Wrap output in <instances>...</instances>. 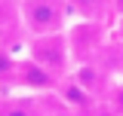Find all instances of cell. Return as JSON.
Here are the masks:
<instances>
[{"label": "cell", "mask_w": 123, "mask_h": 116, "mask_svg": "<svg viewBox=\"0 0 123 116\" xmlns=\"http://www.w3.org/2000/svg\"><path fill=\"white\" fill-rule=\"evenodd\" d=\"M15 89H22V92H37V95H55L62 86L59 76H52V73L40 67L34 58H18V70H15Z\"/></svg>", "instance_id": "cell-3"}, {"label": "cell", "mask_w": 123, "mask_h": 116, "mask_svg": "<svg viewBox=\"0 0 123 116\" xmlns=\"http://www.w3.org/2000/svg\"><path fill=\"white\" fill-rule=\"evenodd\" d=\"M18 6H22V25L28 37L62 34L68 28V15H71L68 0H18Z\"/></svg>", "instance_id": "cell-2"}, {"label": "cell", "mask_w": 123, "mask_h": 116, "mask_svg": "<svg viewBox=\"0 0 123 116\" xmlns=\"http://www.w3.org/2000/svg\"><path fill=\"white\" fill-rule=\"evenodd\" d=\"M25 52L28 58H34L40 67L59 76V79H68L74 73V52H71V40L68 34H40V37H28L25 43Z\"/></svg>", "instance_id": "cell-1"}, {"label": "cell", "mask_w": 123, "mask_h": 116, "mask_svg": "<svg viewBox=\"0 0 123 116\" xmlns=\"http://www.w3.org/2000/svg\"><path fill=\"white\" fill-rule=\"evenodd\" d=\"M28 31L22 25V6L15 0H0V46L3 49H15V46H25Z\"/></svg>", "instance_id": "cell-4"}, {"label": "cell", "mask_w": 123, "mask_h": 116, "mask_svg": "<svg viewBox=\"0 0 123 116\" xmlns=\"http://www.w3.org/2000/svg\"><path fill=\"white\" fill-rule=\"evenodd\" d=\"M0 116H49V110L34 95H3L0 98Z\"/></svg>", "instance_id": "cell-5"}, {"label": "cell", "mask_w": 123, "mask_h": 116, "mask_svg": "<svg viewBox=\"0 0 123 116\" xmlns=\"http://www.w3.org/2000/svg\"><path fill=\"white\" fill-rule=\"evenodd\" d=\"M111 107L123 116V83H117V86L111 89Z\"/></svg>", "instance_id": "cell-8"}, {"label": "cell", "mask_w": 123, "mask_h": 116, "mask_svg": "<svg viewBox=\"0 0 123 116\" xmlns=\"http://www.w3.org/2000/svg\"><path fill=\"white\" fill-rule=\"evenodd\" d=\"M120 76H123V64H120Z\"/></svg>", "instance_id": "cell-10"}, {"label": "cell", "mask_w": 123, "mask_h": 116, "mask_svg": "<svg viewBox=\"0 0 123 116\" xmlns=\"http://www.w3.org/2000/svg\"><path fill=\"white\" fill-rule=\"evenodd\" d=\"M15 70H18L15 52L0 46V86H12V83H15Z\"/></svg>", "instance_id": "cell-7"}, {"label": "cell", "mask_w": 123, "mask_h": 116, "mask_svg": "<svg viewBox=\"0 0 123 116\" xmlns=\"http://www.w3.org/2000/svg\"><path fill=\"white\" fill-rule=\"evenodd\" d=\"M117 40L123 43V15H117Z\"/></svg>", "instance_id": "cell-9"}, {"label": "cell", "mask_w": 123, "mask_h": 116, "mask_svg": "<svg viewBox=\"0 0 123 116\" xmlns=\"http://www.w3.org/2000/svg\"><path fill=\"white\" fill-rule=\"evenodd\" d=\"M68 6H71V12H77L83 21H102L108 9H114L111 0H68Z\"/></svg>", "instance_id": "cell-6"}, {"label": "cell", "mask_w": 123, "mask_h": 116, "mask_svg": "<svg viewBox=\"0 0 123 116\" xmlns=\"http://www.w3.org/2000/svg\"><path fill=\"white\" fill-rule=\"evenodd\" d=\"M0 98H3V95H0Z\"/></svg>", "instance_id": "cell-11"}]
</instances>
